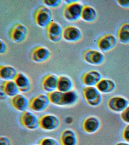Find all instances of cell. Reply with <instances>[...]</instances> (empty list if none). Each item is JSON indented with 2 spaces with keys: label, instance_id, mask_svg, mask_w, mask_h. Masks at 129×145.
<instances>
[{
  "label": "cell",
  "instance_id": "obj_1",
  "mask_svg": "<svg viewBox=\"0 0 129 145\" xmlns=\"http://www.w3.org/2000/svg\"><path fill=\"white\" fill-rule=\"evenodd\" d=\"M67 4L63 11V17L70 22L77 21L81 18V13L84 5L79 1L66 0Z\"/></svg>",
  "mask_w": 129,
  "mask_h": 145
},
{
  "label": "cell",
  "instance_id": "obj_2",
  "mask_svg": "<svg viewBox=\"0 0 129 145\" xmlns=\"http://www.w3.org/2000/svg\"><path fill=\"white\" fill-rule=\"evenodd\" d=\"M82 94L85 100L90 106H98L102 102V93L96 87H84L83 89Z\"/></svg>",
  "mask_w": 129,
  "mask_h": 145
},
{
  "label": "cell",
  "instance_id": "obj_3",
  "mask_svg": "<svg viewBox=\"0 0 129 145\" xmlns=\"http://www.w3.org/2000/svg\"><path fill=\"white\" fill-rule=\"evenodd\" d=\"M33 17L35 22L38 26L46 28L52 21V14L49 8L41 6L36 10Z\"/></svg>",
  "mask_w": 129,
  "mask_h": 145
},
{
  "label": "cell",
  "instance_id": "obj_4",
  "mask_svg": "<svg viewBox=\"0 0 129 145\" xmlns=\"http://www.w3.org/2000/svg\"><path fill=\"white\" fill-rule=\"evenodd\" d=\"M61 125L60 119L54 114H45L39 118V127L45 131H55L60 127Z\"/></svg>",
  "mask_w": 129,
  "mask_h": 145
},
{
  "label": "cell",
  "instance_id": "obj_5",
  "mask_svg": "<svg viewBox=\"0 0 129 145\" xmlns=\"http://www.w3.org/2000/svg\"><path fill=\"white\" fill-rule=\"evenodd\" d=\"M10 39L13 42L21 43L24 41L28 35V29L23 24L17 23L10 28L8 33Z\"/></svg>",
  "mask_w": 129,
  "mask_h": 145
},
{
  "label": "cell",
  "instance_id": "obj_6",
  "mask_svg": "<svg viewBox=\"0 0 129 145\" xmlns=\"http://www.w3.org/2000/svg\"><path fill=\"white\" fill-rule=\"evenodd\" d=\"M20 122L24 127L28 130H35L39 127V118L32 112L26 111L22 112Z\"/></svg>",
  "mask_w": 129,
  "mask_h": 145
},
{
  "label": "cell",
  "instance_id": "obj_7",
  "mask_svg": "<svg viewBox=\"0 0 129 145\" xmlns=\"http://www.w3.org/2000/svg\"><path fill=\"white\" fill-rule=\"evenodd\" d=\"M50 103L47 95L39 94L31 99L29 101V107L34 112L41 113L47 109Z\"/></svg>",
  "mask_w": 129,
  "mask_h": 145
},
{
  "label": "cell",
  "instance_id": "obj_8",
  "mask_svg": "<svg viewBox=\"0 0 129 145\" xmlns=\"http://www.w3.org/2000/svg\"><path fill=\"white\" fill-rule=\"evenodd\" d=\"M83 58L87 63L95 66H100L105 62V56L101 52L97 50L88 49L83 54Z\"/></svg>",
  "mask_w": 129,
  "mask_h": 145
},
{
  "label": "cell",
  "instance_id": "obj_9",
  "mask_svg": "<svg viewBox=\"0 0 129 145\" xmlns=\"http://www.w3.org/2000/svg\"><path fill=\"white\" fill-rule=\"evenodd\" d=\"M117 44V39L114 35L106 34L100 36L97 40V47L102 52H107L113 49Z\"/></svg>",
  "mask_w": 129,
  "mask_h": 145
},
{
  "label": "cell",
  "instance_id": "obj_10",
  "mask_svg": "<svg viewBox=\"0 0 129 145\" xmlns=\"http://www.w3.org/2000/svg\"><path fill=\"white\" fill-rule=\"evenodd\" d=\"M47 38L53 42H58L63 38V29L60 24L52 20L46 27Z\"/></svg>",
  "mask_w": 129,
  "mask_h": 145
},
{
  "label": "cell",
  "instance_id": "obj_11",
  "mask_svg": "<svg viewBox=\"0 0 129 145\" xmlns=\"http://www.w3.org/2000/svg\"><path fill=\"white\" fill-rule=\"evenodd\" d=\"M107 105L109 108L113 112L122 113L129 106V101L123 96H113L108 100Z\"/></svg>",
  "mask_w": 129,
  "mask_h": 145
},
{
  "label": "cell",
  "instance_id": "obj_12",
  "mask_svg": "<svg viewBox=\"0 0 129 145\" xmlns=\"http://www.w3.org/2000/svg\"><path fill=\"white\" fill-rule=\"evenodd\" d=\"M83 37L81 29L75 26L69 25L63 29V38L67 42H75L82 39Z\"/></svg>",
  "mask_w": 129,
  "mask_h": 145
},
{
  "label": "cell",
  "instance_id": "obj_13",
  "mask_svg": "<svg viewBox=\"0 0 129 145\" xmlns=\"http://www.w3.org/2000/svg\"><path fill=\"white\" fill-rule=\"evenodd\" d=\"M50 56L51 52L48 48L45 46H37L31 51L30 57L33 62L41 63L47 61Z\"/></svg>",
  "mask_w": 129,
  "mask_h": 145
},
{
  "label": "cell",
  "instance_id": "obj_14",
  "mask_svg": "<svg viewBox=\"0 0 129 145\" xmlns=\"http://www.w3.org/2000/svg\"><path fill=\"white\" fill-rule=\"evenodd\" d=\"M101 122L98 117L91 116L86 118L83 121L82 128L84 131L88 134L97 132L101 127Z\"/></svg>",
  "mask_w": 129,
  "mask_h": 145
},
{
  "label": "cell",
  "instance_id": "obj_15",
  "mask_svg": "<svg viewBox=\"0 0 129 145\" xmlns=\"http://www.w3.org/2000/svg\"><path fill=\"white\" fill-rule=\"evenodd\" d=\"M60 142L62 145H78L79 138L77 133L73 129H65L61 133Z\"/></svg>",
  "mask_w": 129,
  "mask_h": 145
},
{
  "label": "cell",
  "instance_id": "obj_16",
  "mask_svg": "<svg viewBox=\"0 0 129 145\" xmlns=\"http://www.w3.org/2000/svg\"><path fill=\"white\" fill-rule=\"evenodd\" d=\"M17 85L20 91L23 93L30 92L32 89V84L30 78L22 72H18L13 80Z\"/></svg>",
  "mask_w": 129,
  "mask_h": 145
},
{
  "label": "cell",
  "instance_id": "obj_17",
  "mask_svg": "<svg viewBox=\"0 0 129 145\" xmlns=\"http://www.w3.org/2000/svg\"><path fill=\"white\" fill-rule=\"evenodd\" d=\"M102 78L101 74L95 70H90L85 72L81 78V81L86 87L96 86Z\"/></svg>",
  "mask_w": 129,
  "mask_h": 145
},
{
  "label": "cell",
  "instance_id": "obj_18",
  "mask_svg": "<svg viewBox=\"0 0 129 145\" xmlns=\"http://www.w3.org/2000/svg\"><path fill=\"white\" fill-rule=\"evenodd\" d=\"M80 100L79 93L75 89L63 93L61 106L69 107L75 106L79 103Z\"/></svg>",
  "mask_w": 129,
  "mask_h": 145
},
{
  "label": "cell",
  "instance_id": "obj_19",
  "mask_svg": "<svg viewBox=\"0 0 129 145\" xmlns=\"http://www.w3.org/2000/svg\"><path fill=\"white\" fill-rule=\"evenodd\" d=\"M58 77L53 74L46 75L43 78L41 87L45 91L50 93L57 90Z\"/></svg>",
  "mask_w": 129,
  "mask_h": 145
},
{
  "label": "cell",
  "instance_id": "obj_20",
  "mask_svg": "<svg viewBox=\"0 0 129 145\" xmlns=\"http://www.w3.org/2000/svg\"><path fill=\"white\" fill-rule=\"evenodd\" d=\"M29 101L26 96L23 94H19L12 97L10 103L15 109L23 112L27 111L29 107Z\"/></svg>",
  "mask_w": 129,
  "mask_h": 145
},
{
  "label": "cell",
  "instance_id": "obj_21",
  "mask_svg": "<svg viewBox=\"0 0 129 145\" xmlns=\"http://www.w3.org/2000/svg\"><path fill=\"white\" fill-rule=\"evenodd\" d=\"M75 85L73 80L67 76H58L57 90L62 93H66L74 89Z\"/></svg>",
  "mask_w": 129,
  "mask_h": 145
},
{
  "label": "cell",
  "instance_id": "obj_22",
  "mask_svg": "<svg viewBox=\"0 0 129 145\" xmlns=\"http://www.w3.org/2000/svg\"><path fill=\"white\" fill-rule=\"evenodd\" d=\"M96 87L101 93L109 94L115 90L116 84L111 79L103 78L96 85Z\"/></svg>",
  "mask_w": 129,
  "mask_h": 145
},
{
  "label": "cell",
  "instance_id": "obj_23",
  "mask_svg": "<svg viewBox=\"0 0 129 145\" xmlns=\"http://www.w3.org/2000/svg\"><path fill=\"white\" fill-rule=\"evenodd\" d=\"M1 91L9 97H13L20 94V90L14 80L4 81L1 85Z\"/></svg>",
  "mask_w": 129,
  "mask_h": 145
},
{
  "label": "cell",
  "instance_id": "obj_24",
  "mask_svg": "<svg viewBox=\"0 0 129 145\" xmlns=\"http://www.w3.org/2000/svg\"><path fill=\"white\" fill-rule=\"evenodd\" d=\"M98 18V13L94 8L91 6L84 5L81 13V19L86 22H95Z\"/></svg>",
  "mask_w": 129,
  "mask_h": 145
},
{
  "label": "cell",
  "instance_id": "obj_25",
  "mask_svg": "<svg viewBox=\"0 0 129 145\" xmlns=\"http://www.w3.org/2000/svg\"><path fill=\"white\" fill-rule=\"evenodd\" d=\"M18 73L16 69L11 66L2 65L0 67V78L5 81L14 80Z\"/></svg>",
  "mask_w": 129,
  "mask_h": 145
},
{
  "label": "cell",
  "instance_id": "obj_26",
  "mask_svg": "<svg viewBox=\"0 0 129 145\" xmlns=\"http://www.w3.org/2000/svg\"><path fill=\"white\" fill-rule=\"evenodd\" d=\"M117 36L119 41L122 44H129V23H123L118 29Z\"/></svg>",
  "mask_w": 129,
  "mask_h": 145
},
{
  "label": "cell",
  "instance_id": "obj_27",
  "mask_svg": "<svg viewBox=\"0 0 129 145\" xmlns=\"http://www.w3.org/2000/svg\"><path fill=\"white\" fill-rule=\"evenodd\" d=\"M63 93L58 90L48 93L47 95L50 103L56 106H61Z\"/></svg>",
  "mask_w": 129,
  "mask_h": 145
},
{
  "label": "cell",
  "instance_id": "obj_28",
  "mask_svg": "<svg viewBox=\"0 0 129 145\" xmlns=\"http://www.w3.org/2000/svg\"><path fill=\"white\" fill-rule=\"evenodd\" d=\"M39 145H60L56 139L50 137H46L42 139L39 142Z\"/></svg>",
  "mask_w": 129,
  "mask_h": 145
},
{
  "label": "cell",
  "instance_id": "obj_29",
  "mask_svg": "<svg viewBox=\"0 0 129 145\" xmlns=\"http://www.w3.org/2000/svg\"><path fill=\"white\" fill-rule=\"evenodd\" d=\"M42 2L45 5L50 7L56 8L60 5L62 1L60 0H44Z\"/></svg>",
  "mask_w": 129,
  "mask_h": 145
},
{
  "label": "cell",
  "instance_id": "obj_30",
  "mask_svg": "<svg viewBox=\"0 0 129 145\" xmlns=\"http://www.w3.org/2000/svg\"><path fill=\"white\" fill-rule=\"evenodd\" d=\"M120 117L123 122L129 124V105L121 113Z\"/></svg>",
  "mask_w": 129,
  "mask_h": 145
},
{
  "label": "cell",
  "instance_id": "obj_31",
  "mask_svg": "<svg viewBox=\"0 0 129 145\" xmlns=\"http://www.w3.org/2000/svg\"><path fill=\"white\" fill-rule=\"evenodd\" d=\"M0 145H13L12 139L7 136H1Z\"/></svg>",
  "mask_w": 129,
  "mask_h": 145
},
{
  "label": "cell",
  "instance_id": "obj_32",
  "mask_svg": "<svg viewBox=\"0 0 129 145\" xmlns=\"http://www.w3.org/2000/svg\"><path fill=\"white\" fill-rule=\"evenodd\" d=\"M122 137L124 140L129 142V124H128L123 129Z\"/></svg>",
  "mask_w": 129,
  "mask_h": 145
},
{
  "label": "cell",
  "instance_id": "obj_33",
  "mask_svg": "<svg viewBox=\"0 0 129 145\" xmlns=\"http://www.w3.org/2000/svg\"><path fill=\"white\" fill-rule=\"evenodd\" d=\"M1 42V50H0V54H5L7 52L8 46L6 43L2 39L0 40Z\"/></svg>",
  "mask_w": 129,
  "mask_h": 145
},
{
  "label": "cell",
  "instance_id": "obj_34",
  "mask_svg": "<svg viewBox=\"0 0 129 145\" xmlns=\"http://www.w3.org/2000/svg\"><path fill=\"white\" fill-rule=\"evenodd\" d=\"M117 4L122 7L126 9H129V0L117 1Z\"/></svg>",
  "mask_w": 129,
  "mask_h": 145
},
{
  "label": "cell",
  "instance_id": "obj_35",
  "mask_svg": "<svg viewBox=\"0 0 129 145\" xmlns=\"http://www.w3.org/2000/svg\"><path fill=\"white\" fill-rule=\"evenodd\" d=\"M115 145H129V144L127 142H121L118 143Z\"/></svg>",
  "mask_w": 129,
  "mask_h": 145
},
{
  "label": "cell",
  "instance_id": "obj_36",
  "mask_svg": "<svg viewBox=\"0 0 129 145\" xmlns=\"http://www.w3.org/2000/svg\"></svg>",
  "mask_w": 129,
  "mask_h": 145
}]
</instances>
